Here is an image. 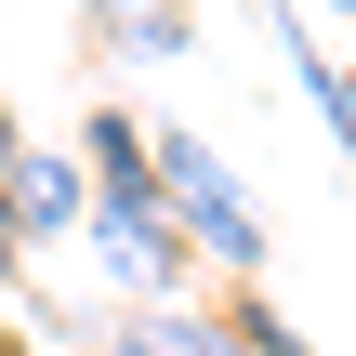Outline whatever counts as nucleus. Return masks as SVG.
<instances>
[{"instance_id": "1a4fd4ad", "label": "nucleus", "mask_w": 356, "mask_h": 356, "mask_svg": "<svg viewBox=\"0 0 356 356\" xmlns=\"http://www.w3.org/2000/svg\"><path fill=\"white\" fill-rule=\"evenodd\" d=\"M92 356H159V343H145V330H106V343H92Z\"/></svg>"}, {"instance_id": "7ed1b4c3", "label": "nucleus", "mask_w": 356, "mask_h": 356, "mask_svg": "<svg viewBox=\"0 0 356 356\" xmlns=\"http://www.w3.org/2000/svg\"><path fill=\"white\" fill-rule=\"evenodd\" d=\"M0 225L40 251V238H66V225H92V172L66 159V145H13L0 159Z\"/></svg>"}, {"instance_id": "9b49d317", "label": "nucleus", "mask_w": 356, "mask_h": 356, "mask_svg": "<svg viewBox=\"0 0 356 356\" xmlns=\"http://www.w3.org/2000/svg\"><path fill=\"white\" fill-rule=\"evenodd\" d=\"M0 356H13V343H0Z\"/></svg>"}, {"instance_id": "423d86ee", "label": "nucleus", "mask_w": 356, "mask_h": 356, "mask_svg": "<svg viewBox=\"0 0 356 356\" xmlns=\"http://www.w3.org/2000/svg\"><path fill=\"white\" fill-rule=\"evenodd\" d=\"M225 330H238V356H317L277 304H264V277H238V304H225Z\"/></svg>"}, {"instance_id": "f257e3e1", "label": "nucleus", "mask_w": 356, "mask_h": 356, "mask_svg": "<svg viewBox=\"0 0 356 356\" xmlns=\"http://www.w3.org/2000/svg\"><path fill=\"white\" fill-rule=\"evenodd\" d=\"M79 172H92V238H106V264H119L145 304H172L198 251H185V225H172V198H159V145H145V119L92 92V119H79Z\"/></svg>"}, {"instance_id": "39448f33", "label": "nucleus", "mask_w": 356, "mask_h": 356, "mask_svg": "<svg viewBox=\"0 0 356 356\" xmlns=\"http://www.w3.org/2000/svg\"><path fill=\"white\" fill-rule=\"evenodd\" d=\"M291 79L317 92V119H330V145H343V159H356V66H330L317 40H291Z\"/></svg>"}, {"instance_id": "6e6552de", "label": "nucleus", "mask_w": 356, "mask_h": 356, "mask_svg": "<svg viewBox=\"0 0 356 356\" xmlns=\"http://www.w3.org/2000/svg\"><path fill=\"white\" fill-rule=\"evenodd\" d=\"M13 277H26V238H13V225H0V304H13Z\"/></svg>"}, {"instance_id": "9d476101", "label": "nucleus", "mask_w": 356, "mask_h": 356, "mask_svg": "<svg viewBox=\"0 0 356 356\" xmlns=\"http://www.w3.org/2000/svg\"><path fill=\"white\" fill-rule=\"evenodd\" d=\"M13 145H26V132H13V92H0V159H13Z\"/></svg>"}, {"instance_id": "20e7f679", "label": "nucleus", "mask_w": 356, "mask_h": 356, "mask_svg": "<svg viewBox=\"0 0 356 356\" xmlns=\"http://www.w3.org/2000/svg\"><path fill=\"white\" fill-rule=\"evenodd\" d=\"M92 40H119V53H185L198 26H185V0H92Z\"/></svg>"}, {"instance_id": "0eeeda50", "label": "nucleus", "mask_w": 356, "mask_h": 356, "mask_svg": "<svg viewBox=\"0 0 356 356\" xmlns=\"http://www.w3.org/2000/svg\"><path fill=\"white\" fill-rule=\"evenodd\" d=\"M145 343H159V356H238V330H225V317H185V304H159V317H145Z\"/></svg>"}, {"instance_id": "f03ea898", "label": "nucleus", "mask_w": 356, "mask_h": 356, "mask_svg": "<svg viewBox=\"0 0 356 356\" xmlns=\"http://www.w3.org/2000/svg\"><path fill=\"white\" fill-rule=\"evenodd\" d=\"M145 145H159V198H172L185 251H211V277H264V264H277V238H264L251 185L225 172V145H211V132H145Z\"/></svg>"}]
</instances>
